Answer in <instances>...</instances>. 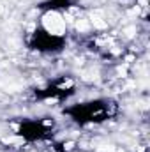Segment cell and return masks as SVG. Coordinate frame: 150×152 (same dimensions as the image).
Masks as SVG:
<instances>
[{
  "label": "cell",
  "instance_id": "6da1fadb",
  "mask_svg": "<svg viewBox=\"0 0 150 152\" xmlns=\"http://www.w3.org/2000/svg\"><path fill=\"white\" fill-rule=\"evenodd\" d=\"M41 30L51 37L64 39L67 34V20L58 9H48L41 14Z\"/></svg>",
  "mask_w": 150,
  "mask_h": 152
}]
</instances>
